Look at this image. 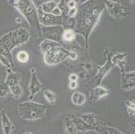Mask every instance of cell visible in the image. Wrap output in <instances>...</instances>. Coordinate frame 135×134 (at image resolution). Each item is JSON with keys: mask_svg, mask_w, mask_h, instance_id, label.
<instances>
[{"mask_svg": "<svg viewBox=\"0 0 135 134\" xmlns=\"http://www.w3.org/2000/svg\"><path fill=\"white\" fill-rule=\"evenodd\" d=\"M47 107L33 101H26L20 103L18 107L19 115L23 120L34 121L45 117Z\"/></svg>", "mask_w": 135, "mask_h": 134, "instance_id": "1", "label": "cell"}, {"mask_svg": "<svg viewBox=\"0 0 135 134\" xmlns=\"http://www.w3.org/2000/svg\"><path fill=\"white\" fill-rule=\"evenodd\" d=\"M30 38V34L26 28H20L6 34L0 38V46L13 50L16 46L26 42Z\"/></svg>", "mask_w": 135, "mask_h": 134, "instance_id": "2", "label": "cell"}, {"mask_svg": "<svg viewBox=\"0 0 135 134\" xmlns=\"http://www.w3.org/2000/svg\"><path fill=\"white\" fill-rule=\"evenodd\" d=\"M68 58L75 60L77 58V54L69 51L61 45L55 46L45 53V61L49 65L56 64Z\"/></svg>", "mask_w": 135, "mask_h": 134, "instance_id": "3", "label": "cell"}, {"mask_svg": "<svg viewBox=\"0 0 135 134\" xmlns=\"http://www.w3.org/2000/svg\"><path fill=\"white\" fill-rule=\"evenodd\" d=\"M9 3L17 7L22 14L27 19L30 16H37L36 9L34 7L32 0H10Z\"/></svg>", "mask_w": 135, "mask_h": 134, "instance_id": "4", "label": "cell"}, {"mask_svg": "<svg viewBox=\"0 0 135 134\" xmlns=\"http://www.w3.org/2000/svg\"><path fill=\"white\" fill-rule=\"evenodd\" d=\"M37 16L39 22L45 26L55 25H62V18L61 16H57L51 13H47L42 10L40 6L36 9Z\"/></svg>", "mask_w": 135, "mask_h": 134, "instance_id": "5", "label": "cell"}, {"mask_svg": "<svg viewBox=\"0 0 135 134\" xmlns=\"http://www.w3.org/2000/svg\"><path fill=\"white\" fill-rule=\"evenodd\" d=\"M64 31V28L62 25L49 26L42 28V32L46 38L52 41L59 42L62 40V34Z\"/></svg>", "mask_w": 135, "mask_h": 134, "instance_id": "6", "label": "cell"}, {"mask_svg": "<svg viewBox=\"0 0 135 134\" xmlns=\"http://www.w3.org/2000/svg\"><path fill=\"white\" fill-rule=\"evenodd\" d=\"M104 4L105 7H107L109 13L114 17L116 19H119L124 17L125 13V9H124L123 6L121 3L117 2H110L108 0L104 1Z\"/></svg>", "mask_w": 135, "mask_h": 134, "instance_id": "7", "label": "cell"}, {"mask_svg": "<svg viewBox=\"0 0 135 134\" xmlns=\"http://www.w3.org/2000/svg\"><path fill=\"white\" fill-rule=\"evenodd\" d=\"M31 71V78H30V86H29V89H30V99H33L34 95L37 93H38L42 88V85L39 81L37 77V74L35 68H32L30 69Z\"/></svg>", "mask_w": 135, "mask_h": 134, "instance_id": "8", "label": "cell"}, {"mask_svg": "<svg viewBox=\"0 0 135 134\" xmlns=\"http://www.w3.org/2000/svg\"><path fill=\"white\" fill-rule=\"evenodd\" d=\"M57 5H58V3H56V2L51 1V2L42 3L40 6V7H41L42 10L45 13H51V14L55 15L57 16H61L62 12Z\"/></svg>", "mask_w": 135, "mask_h": 134, "instance_id": "9", "label": "cell"}, {"mask_svg": "<svg viewBox=\"0 0 135 134\" xmlns=\"http://www.w3.org/2000/svg\"><path fill=\"white\" fill-rule=\"evenodd\" d=\"M122 88L130 90L134 88V72L123 73L122 78Z\"/></svg>", "mask_w": 135, "mask_h": 134, "instance_id": "10", "label": "cell"}, {"mask_svg": "<svg viewBox=\"0 0 135 134\" xmlns=\"http://www.w3.org/2000/svg\"><path fill=\"white\" fill-rule=\"evenodd\" d=\"M1 118H2V128L3 133L6 134H9L13 129V124L7 115L5 109H2L1 111Z\"/></svg>", "mask_w": 135, "mask_h": 134, "instance_id": "11", "label": "cell"}, {"mask_svg": "<svg viewBox=\"0 0 135 134\" xmlns=\"http://www.w3.org/2000/svg\"><path fill=\"white\" fill-rule=\"evenodd\" d=\"M7 72H8V75H7V78H6L5 82L7 83L9 87L19 84L20 80L21 78L20 74L18 72H13L11 70L10 68H8Z\"/></svg>", "mask_w": 135, "mask_h": 134, "instance_id": "12", "label": "cell"}, {"mask_svg": "<svg viewBox=\"0 0 135 134\" xmlns=\"http://www.w3.org/2000/svg\"><path fill=\"white\" fill-rule=\"evenodd\" d=\"M72 121H73L77 131L84 132V131H89V130L94 129V127L92 125H89L85 122L81 117H75L72 120Z\"/></svg>", "mask_w": 135, "mask_h": 134, "instance_id": "13", "label": "cell"}, {"mask_svg": "<svg viewBox=\"0 0 135 134\" xmlns=\"http://www.w3.org/2000/svg\"><path fill=\"white\" fill-rule=\"evenodd\" d=\"M109 93H110V91L107 88L98 85L94 88L91 98V100H98V99L108 95Z\"/></svg>", "mask_w": 135, "mask_h": 134, "instance_id": "14", "label": "cell"}, {"mask_svg": "<svg viewBox=\"0 0 135 134\" xmlns=\"http://www.w3.org/2000/svg\"><path fill=\"white\" fill-rule=\"evenodd\" d=\"M113 65L114 64L112 63V62L111 61V59L109 58L108 60V62H106L100 69H99V72H98V78H97V85H99L100 84V82H101V81L102 80L103 77L110 71V70L111 69V68L112 67Z\"/></svg>", "mask_w": 135, "mask_h": 134, "instance_id": "15", "label": "cell"}, {"mask_svg": "<svg viewBox=\"0 0 135 134\" xmlns=\"http://www.w3.org/2000/svg\"><path fill=\"white\" fill-rule=\"evenodd\" d=\"M126 54L118 53L113 56L111 59V61L114 64H117L121 69H124L125 64V58Z\"/></svg>", "mask_w": 135, "mask_h": 134, "instance_id": "16", "label": "cell"}, {"mask_svg": "<svg viewBox=\"0 0 135 134\" xmlns=\"http://www.w3.org/2000/svg\"><path fill=\"white\" fill-rule=\"evenodd\" d=\"M58 45H60L59 42H56L48 40L47 39V40H45V41H43L41 43L40 46V48L42 52L45 54L46 53V52L49 51V50H51V48H52L56 46H58Z\"/></svg>", "mask_w": 135, "mask_h": 134, "instance_id": "17", "label": "cell"}, {"mask_svg": "<svg viewBox=\"0 0 135 134\" xmlns=\"http://www.w3.org/2000/svg\"><path fill=\"white\" fill-rule=\"evenodd\" d=\"M72 103L76 105H82L86 101L85 96L79 92H75L71 97Z\"/></svg>", "mask_w": 135, "mask_h": 134, "instance_id": "18", "label": "cell"}, {"mask_svg": "<svg viewBox=\"0 0 135 134\" xmlns=\"http://www.w3.org/2000/svg\"><path fill=\"white\" fill-rule=\"evenodd\" d=\"M80 117L85 122L87 123L89 125H92V126H94L95 124V123H96L97 117L96 115L94 113H89L83 114Z\"/></svg>", "mask_w": 135, "mask_h": 134, "instance_id": "19", "label": "cell"}, {"mask_svg": "<svg viewBox=\"0 0 135 134\" xmlns=\"http://www.w3.org/2000/svg\"><path fill=\"white\" fill-rule=\"evenodd\" d=\"M64 124H65L66 131H67L68 133H77V130L72 120H70L69 118H66L65 121H64Z\"/></svg>", "mask_w": 135, "mask_h": 134, "instance_id": "20", "label": "cell"}, {"mask_svg": "<svg viewBox=\"0 0 135 134\" xmlns=\"http://www.w3.org/2000/svg\"><path fill=\"white\" fill-rule=\"evenodd\" d=\"M10 93L9 86L5 81L0 82V99H2Z\"/></svg>", "mask_w": 135, "mask_h": 134, "instance_id": "21", "label": "cell"}, {"mask_svg": "<svg viewBox=\"0 0 135 134\" xmlns=\"http://www.w3.org/2000/svg\"><path fill=\"white\" fill-rule=\"evenodd\" d=\"M62 38L64 40L68 42L73 41L75 38V33L71 29H66L62 32Z\"/></svg>", "mask_w": 135, "mask_h": 134, "instance_id": "22", "label": "cell"}, {"mask_svg": "<svg viewBox=\"0 0 135 134\" xmlns=\"http://www.w3.org/2000/svg\"><path fill=\"white\" fill-rule=\"evenodd\" d=\"M43 94L46 99L47 100V101L50 104H51V105L55 104L56 101V99H57L56 95L55 93H53V92L50 90H45L44 91Z\"/></svg>", "mask_w": 135, "mask_h": 134, "instance_id": "23", "label": "cell"}, {"mask_svg": "<svg viewBox=\"0 0 135 134\" xmlns=\"http://www.w3.org/2000/svg\"><path fill=\"white\" fill-rule=\"evenodd\" d=\"M10 93L15 98H19L22 94V88L19 84L9 87Z\"/></svg>", "mask_w": 135, "mask_h": 134, "instance_id": "24", "label": "cell"}, {"mask_svg": "<svg viewBox=\"0 0 135 134\" xmlns=\"http://www.w3.org/2000/svg\"><path fill=\"white\" fill-rule=\"evenodd\" d=\"M69 0H61L59 3H58V7H59L62 13H65L67 14V12L69 10V7L67 6V2Z\"/></svg>", "mask_w": 135, "mask_h": 134, "instance_id": "25", "label": "cell"}, {"mask_svg": "<svg viewBox=\"0 0 135 134\" xmlns=\"http://www.w3.org/2000/svg\"><path fill=\"white\" fill-rule=\"evenodd\" d=\"M17 58H18V60L20 62L24 63V62H26L28 61L29 56H28V54L27 52H26L24 51H21L18 54Z\"/></svg>", "mask_w": 135, "mask_h": 134, "instance_id": "26", "label": "cell"}, {"mask_svg": "<svg viewBox=\"0 0 135 134\" xmlns=\"http://www.w3.org/2000/svg\"><path fill=\"white\" fill-rule=\"evenodd\" d=\"M125 103H126V106L127 107L128 113L131 115H134V101H128Z\"/></svg>", "mask_w": 135, "mask_h": 134, "instance_id": "27", "label": "cell"}, {"mask_svg": "<svg viewBox=\"0 0 135 134\" xmlns=\"http://www.w3.org/2000/svg\"><path fill=\"white\" fill-rule=\"evenodd\" d=\"M0 62L3 65L6 66L8 68L12 67V61H10L6 56L2 54H0Z\"/></svg>", "mask_w": 135, "mask_h": 134, "instance_id": "28", "label": "cell"}, {"mask_svg": "<svg viewBox=\"0 0 135 134\" xmlns=\"http://www.w3.org/2000/svg\"><path fill=\"white\" fill-rule=\"evenodd\" d=\"M102 131H106V133H122V132L119 131L117 129L114 128V127H109V126H105V127H103Z\"/></svg>", "mask_w": 135, "mask_h": 134, "instance_id": "29", "label": "cell"}, {"mask_svg": "<svg viewBox=\"0 0 135 134\" xmlns=\"http://www.w3.org/2000/svg\"><path fill=\"white\" fill-rule=\"evenodd\" d=\"M65 26H67V29H71L75 27V19L73 18H71L65 23Z\"/></svg>", "mask_w": 135, "mask_h": 134, "instance_id": "30", "label": "cell"}, {"mask_svg": "<svg viewBox=\"0 0 135 134\" xmlns=\"http://www.w3.org/2000/svg\"><path fill=\"white\" fill-rule=\"evenodd\" d=\"M77 12V7H73V8H70V9H69L67 14L68 15L69 17H70V18H73V17L76 15Z\"/></svg>", "mask_w": 135, "mask_h": 134, "instance_id": "31", "label": "cell"}, {"mask_svg": "<svg viewBox=\"0 0 135 134\" xmlns=\"http://www.w3.org/2000/svg\"><path fill=\"white\" fill-rule=\"evenodd\" d=\"M77 3H76L75 1H73V0H69L68 2H67V6H68L69 9L75 7L76 6H77Z\"/></svg>", "mask_w": 135, "mask_h": 134, "instance_id": "32", "label": "cell"}, {"mask_svg": "<svg viewBox=\"0 0 135 134\" xmlns=\"http://www.w3.org/2000/svg\"><path fill=\"white\" fill-rule=\"evenodd\" d=\"M77 81H71L69 83V88L71 89H75L77 88Z\"/></svg>", "mask_w": 135, "mask_h": 134, "instance_id": "33", "label": "cell"}, {"mask_svg": "<svg viewBox=\"0 0 135 134\" xmlns=\"http://www.w3.org/2000/svg\"><path fill=\"white\" fill-rule=\"evenodd\" d=\"M70 81H77V76L75 74H71L69 77Z\"/></svg>", "mask_w": 135, "mask_h": 134, "instance_id": "34", "label": "cell"}, {"mask_svg": "<svg viewBox=\"0 0 135 134\" xmlns=\"http://www.w3.org/2000/svg\"><path fill=\"white\" fill-rule=\"evenodd\" d=\"M89 0H81L80 2H79V3H80V4H83V3H86L87 2H89Z\"/></svg>", "mask_w": 135, "mask_h": 134, "instance_id": "35", "label": "cell"}, {"mask_svg": "<svg viewBox=\"0 0 135 134\" xmlns=\"http://www.w3.org/2000/svg\"><path fill=\"white\" fill-rule=\"evenodd\" d=\"M73 1H75V2L77 3H79V2H80L81 0H73Z\"/></svg>", "mask_w": 135, "mask_h": 134, "instance_id": "36", "label": "cell"}]
</instances>
